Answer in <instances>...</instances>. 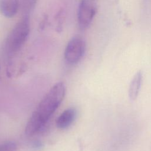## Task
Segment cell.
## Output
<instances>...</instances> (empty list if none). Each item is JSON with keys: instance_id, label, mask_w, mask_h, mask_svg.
Listing matches in <instances>:
<instances>
[{"instance_id": "obj_4", "label": "cell", "mask_w": 151, "mask_h": 151, "mask_svg": "<svg viewBox=\"0 0 151 151\" xmlns=\"http://www.w3.org/2000/svg\"><path fill=\"white\" fill-rule=\"evenodd\" d=\"M86 42L80 37H74L68 42L64 51V58L70 64L78 63L85 54Z\"/></svg>"}, {"instance_id": "obj_1", "label": "cell", "mask_w": 151, "mask_h": 151, "mask_svg": "<svg viewBox=\"0 0 151 151\" xmlns=\"http://www.w3.org/2000/svg\"><path fill=\"white\" fill-rule=\"evenodd\" d=\"M65 93V84L58 82L54 84L40 101L29 117L25 129L27 136H33L46 124L61 103Z\"/></svg>"}, {"instance_id": "obj_9", "label": "cell", "mask_w": 151, "mask_h": 151, "mask_svg": "<svg viewBox=\"0 0 151 151\" xmlns=\"http://www.w3.org/2000/svg\"><path fill=\"white\" fill-rule=\"evenodd\" d=\"M17 144L14 141H6L0 144V151H16Z\"/></svg>"}, {"instance_id": "obj_5", "label": "cell", "mask_w": 151, "mask_h": 151, "mask_svg": "<svg viewBox=\"0 0 151 151\" xmlns=\"http://www.w3.org/2000/svg\"><path fill=\"white\" fill-rule=\"evenodd\" d=\"M77 110L70 107L64 110L56 120V126L60 129H65L69 127L76 118Z\"/></svg>"}, {"instance_id": "obj_6", "label": "cell", "mask_w": 151, "mask_h": 151, "mask_svg": "<svg viewBox=\"0 0 151 151\" xmlns=\"http://www.w3.org/2000/svg\"><path fill=\"white\" fill-rule=\"evenodd\" d=\"M21 6L20 0H0V11L7 18L13 17Z\"/></svg>"}, {"instance_id": "obj_8", "label": "cell", "mask_w": 151, "mask_h": 151, "mask_svg": "<svg viewBox=\"0 0 151 151\" xmlns=\"http://www.w3.org/2000/svg\"><path fill=\"white\" fill-rule=\"evenodd\" d=\"M37 0H21V5L22 6L24 15H28L34 8Z\"/></svg>"}, {"instance_id": "obj_3", "label": "cell", "mask_w": 151, "mask_h": 151, "mask_svg": "<svg viewBox=\"0 0 151 151\" xmlns=\"http://www.w3.org/2000/svg\"><path fill=\"white\" fill-rule=\"evenodd\" d=\"M97 11V0H81L77 13L79 27L87 29L91 24Z\"/></svg>"}, {"instance_id": "obj_2", "label": "cell", "mask_w": 151, "mask_h": 151, "mask_svg": "<svg viewBox=\"0 0 151 151\" xmlns=\"http://www.w3.org/2000/svg\"><path fill=\"white\" fill-rule=\"evenodd\" d=\"M29 31V15H24L15 24L6 38L5 48L9 55H14L21 50L27 41Z\"/></svg>"}, {"instance_id": "obj_7", "label": "cell", "mask_w": 151, "mask_h": 151, "mask_svg": "<svg viewBox=\"0 0 151 151\" xmlns=\"http://www.w3.org/2000/svg\"><path fill=\"white\" fill-rule=\"evenodd\" d=\"M142 81V74L141 71L137 72L133 77L129 86V96L131 100H135L138 96Z\"/></svg>"}]
</instances>
